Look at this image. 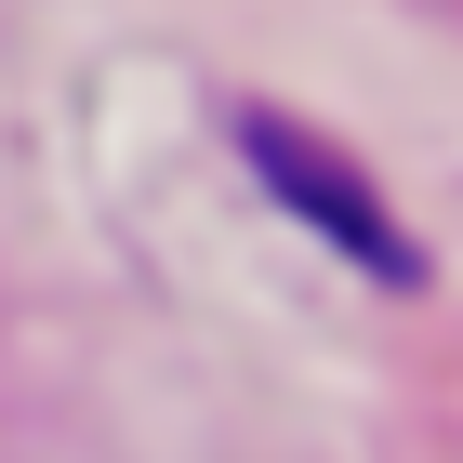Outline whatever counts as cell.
Returning <instances> with one entry per match:
<instances>
[{
	"mask_svg": "<svg viewBox=\"0 0 463 463\" xmlns=\"http://www.w3.org/2000/svg\"><path fill=\"white\" fill-rule=\"evenodd\" d=\"M239 146H251V173H279L291 199H305V225H318V239H345L357 265H371V279H411V265H424V251H411V239L384 225V199H371L357 173H331V159H318L305 133H291L279 107H239Z\"/></svg>",
	"mask_w": 463,
	"mask_h": 463,
	"instance_id": "obj_1",
	"label": "cell"
}]
</instances>
